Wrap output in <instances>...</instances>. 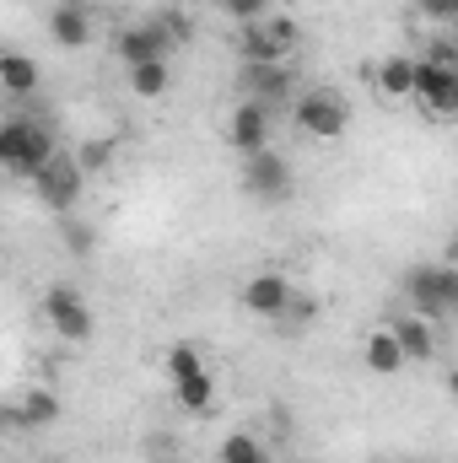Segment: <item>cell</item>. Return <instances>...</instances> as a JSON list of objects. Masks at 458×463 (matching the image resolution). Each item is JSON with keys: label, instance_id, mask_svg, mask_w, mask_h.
<instances>
[{"label": "cell", "instance_id": "obj_1", "mask_svg": "<svg viewBox=\"0 0 458 463\" xmlns=\"http://www.w3.org/2000/svg\"><path fill=\"white\" fill-rule=\"evenodd\" d=\"M54 156H60V146H54L49 124H38V118H27V114H11L0 124V162H5V173L38 178V167L54 162Z\"/></svg>", "mask_w": 458, "mask_h": 463}, {"label": "cell", "instance_id": "obj_2", "mask_svg": "<svg viewBox=\"0 0 458 463\" xmlns=\"http://www.w3.org/2000/svg\"><path fill=\"white\" fill-rule=\"evenodd\" d=\"M291 124L308 140H340L345 129H350V103H345L335 87H308L291 103Z\"/></svg>", "mask_w": 458, "mask_h": 463}, {"label": "cell", "instance_id": "obj_3", "mask_svg": "<svg viewBox=\"0 0 458 463\" xmlns=\"http://www.w3.org/2000/svg\"><path fill=\"white\" fill-rule=\"evenodd\" d=\"M405 297H410V313L448 318V313H458V269L453 264H415L405 275Z\"/></svg>", "mask_w": 458, "mask_h": 463}, {"label": "cell", "instance_id": "obj_4", "mask_svg": "<svg viewBox=\"0 0 458 463\" xmlns=\"http://www.w3.org/2000/svg\"><path fill=\"white\" fill-rule=\"evenodd\" d=\"M81 189H87V173H81V162L76 156H54V162H43L38 167V178H33V194L43 200V211H54V216H71L76 205H81Z\"/></svg>", "mask_w": 458, "mask_h": 463}, {"label": "cell", "instance_id": "obj_5", "mask_svg": "<svg viewBox=\"0 0 458 463\" xmlns=\"http://www.w3.org/2000/svg\"><path fill=\"white\" fill-rule=\"evenodd\" d=\"M297 43H302V27H297L291 16L270 11V16H259V22H248V27H243L237 54H243V60H291V49H297Z\"/></svg>", "mask_w": 458, "mask_h": 463}, {"label": "cell", "instance_id": "obj_6", "mask_svg": "<svg viewBox=\"0 0 458 463\" xmlns=\"http://www.w3.org/2000/svg\"><path fill=\"white\" fill-rule=\"evenodd\" d=\"M237 87H243V98H253L264 109H291L297 103V81H291L286 60H243Z\"/></svg>", "mask_w": 458, "mask_h": 463}, {"label": "cell", "instance_id": "obj_7", "mask_svg": "<svg viewBox=\"0 0 458 463\" xmlns=\"http://www.w3.org/2000/svg\"><path fill=\"white\" fill-rule=\"evenodd\" d=\"M243 194L259 205H286L291 200V162L270 146L259 156H243Z\"/></svg>", "mask_w": 458, "mask_h": 463}, {"label": "cell", "instance_id": "obj_8", "mask_svg": "<svg viewBox=\"0 0 458 463\" xmlns=\"http://www.w3.org/2000/svg\"><path fill=\"white\" fill-rule=\"evenodd\" d=\"M43 318H49V329L60 335V340H92V329H98V318H92V302L76 291V286H49L43 291Z\"/></svg>", "mask_w": 458, "mask_h": 463}, {"label": "cell", "instance_id": "obj_9", "mask_svg": "<svg viewBox=\"0 0 458 463\" xmlns=\"http://www.w3.org/2000/svg\"><path fill=\"white\" fill-rule=\"evenodd\" d=\"M415 103L426 118H458V71L415 60Z\"/></svg>", "mask_w": 458, "mask_h": 463}, {"label": "cell", "instance_id": "obj_10", "mask_svg": "<svg viewBox=\"0 0 458 463\" xmlns=\"http://www.w3.org/2000/svg\"><path fill=\"white\" fill-rule=\"evenodd\" d=\"M173 54H178V43H173V33H167L157 16H146V22H135V27L119 33V60H124V71H129V65H146V60H173Z\"/></svg>", "mask_w": 458, "mask_h": 463}, {"label": "cell", "instance_id": "obj_11", "mask_svg": "<svg viewBox=\"0 0 458 463\" xmlns=\"http://www.w3.org/2000/svg\"><path fill=\"white\" fill-rule=\"evenodd\" d=\"M291 302H297V291H291V280H286L281 269H259V275H248V286H243V307H248L253 318H286Z\"/></svg>", "mask_w": 458, "mask_h": 463}, {"label": "cell", "instance_id": "obj_12", "mask_svg": "<svg viewBox=\"0 0 458 463\" xmlns=\"http://www.w3.org/2000/svg\"><path fill=\"white\" fill-rule=\"evenodd\" d=\"M270 129H275V109H264L253 98H243L227 118V140L237 146V156H259L270 146Z\"/></svg>", "mask_w": 458, "mask_h": 463}, {"label": "cell", "instance_id": "obj_13", "mask_svg": "<svg viewBox=\"0 0 458 463\" xmlns=\"http://www.w3.org/2000/svg\"><path fill=\"white\" fill-rule=\"evenodd\" d=\"M92 33H98V22H92V5H87V0H60V5L49 11V38H54L60 49H87Z\"/></svg>", "mask_w": 458, "mask_h": 463}, {"label": "cell", "instance_id": "obj_14", "mask_svg": "<svg viewBox=\"0 0 458 463\" xmlns=\"http://www.w3.org/2000/svg\"><path fill=\"white\" fill-rule=\"evenodd\" d=\"M361 361H367V372H377V377H394V372L410 366V355H405V345H399L394 324H377V329L361 340Z\"/></svg>", "mask_w": 458, "mask_h": 463}, {"label": "cell", "instance_id": "obj_15", "mask_svg": "<svg viewBox=\"0 0 458 463\" xmlns=\"http://www.w3.org/2000/svg\"><path fill=\"white\" fill-rule=\"evenodd\" d=\"M377 92L394 103H415V54H388L377 65Z\"/></svg>", "mask_w": 458, "mask_h": 463}, {"label": "cell", "instance_id": "obj_16", "mask_svg": "<svg viewBox=\"0 0 458 463\" xmlns=\"http://www.w3.org/2000/svg\"><path fill=\"white\" fill-rule=\"evenodd\" d=\"M394 324V335H399V345L410 361H432L437 355V335H432V324L421 318V313H399V318H388Z\"/></svg>", "mask_w": 458, "mask_h": 463}, {"label": "cell", "instance_id": "obj_17", "mask_svg": "<svg viewBox=\"0 0 458 463\" xmlns=\"http://www.w3.org/2000/svg\"><path fill=\"white\" fill-rule=\"evenodd\" d=\"M0 87H5L11 98H33V92H38V65H33L22 49H5V54H0Z\"/></svg>", "mask_w": 458, "mask_h": 463}, {"label": "cell", "instance_id": "obj_18", "mask_svg": "<svg viewBox=\"0 0 458 463\" xmlns=\"http://www.w3.org/2000/svg\"><path fill=\"white\" fill-rule=\"evenodd\" d=\"M124 81H129V92H135V98H162V92L173 87V60H146V65H129V71H124Z\"/></svg>", "mask_w": 458, "mask_h": 463}, {"label": "cell", "instance_id": "obj_19", "mask_svg": "<svg viewBox=\"0 0 458 463\" xmlns=\"http://www.w3.org/2000/svg\"><path fill=\"white\" fill-rule=\"evenodd\" d=\"M173 399H178L184 415H211V410H216V377H211V372L184 377V383H173Z\"/></svg>", "mask_w": 458, "mask_h": 463}, {"label": "cell", "instance_id": "obj_20", "mask_svg": "<svg viewBox=\"0 0 458 463\" xmlns=\"http://www.w3.org/2000/svg\"><path fill=\"white\" fill-rule=\"evenodd\" d=\"M11 420L16 426H54L60 420V399L49 393V388H33V393H22V404H11Z\"/></svg>", "mask_w": 458, "mask_h": 463}, {"label": "cell", "instance_id": "obj_21", "mask_svg": "<svg viewBox=\"0 0 458 463\" xmlns=\"http://www.w3.org/2000/svg\"><path fill=\"white\" fill-rule=\"evenodd\" d=\"M216 463H270V448L253 431H232V437H222V448H216Z\"/></svg>", "mask_w": 458, "mask_h": 463}, {"label": "cell", "instance_id": "obj_22", "mask_svg": "<svg viewBox=\"0 0 458 463\" xmlns=\"http://www.w3.org/2000/svg\"><path fill=\"white\" fill-rule=\"evenodd\" d=\"M205 372V361H200V350L195 345H173L167 350V383H184V377H200Z\"/></svg>", "mask_w": 458, "mask_h": 463}, {"label": "cell", "instance_id": "obj_23", "mask_svg": "<svg viewBox=\"0 0 458 463\" xmlns=\"http://www.w3.org/2000/svg\"><path fill=\"white\" fill-rule=\"evenodd\" d=\"M76 162H81V173H87V178H92V173H103V167L114 162V140H109V135H98V140H87V146L76 151Z\"/></svg>", "mask_w": 458, "mask_h": 463}, {"label": "cell", "instance_id": "obj_24", "mask_svg": "<svg viewBox=\"0 0 458 463\" xmlns=\"http://www.w3.org/2000/svg\"><path fill=\"white\" fill-rule=\"evenodd\" d=\"M415 60H426V65H443V71H458V38H432Z\"/></svg>", "mask_w": 458, "mask_h": 463}, {"label": "cell", "instance_id": "obj_25", "mask_svg": "<svg viewBox=\"0 0 458 463\" xmlns=\"http://www.w3.org/2000/svg\"><path fill=\"white\" fill-rule=\"evenodd\" d=\"M270 11H275V0H227V16H237V27H248V22H259Z\"/></svg>", "mask_w": 458, "mask_h": 463}, {"label": "cell", "instance_id": "obj_26", "mask_svg": "<svg viewBox=\"0 0 458 463\" xmlns=\"http://www.w3.org/2000/svg\"><path fill=\"white\" fill-rule=\"evenodd\" d=\"M157 22H162V27L173 33V43H178V49H184V43L195 38V27H189V16H184V11H157Z\"/></svg>", "mask_w": 458, "mask_h": 463}, {"label": "cell", "instance_id": "obj_27", "mask_svg": "<svg viewBox=\"0 0 458 463\" xmlns=\"http://www.w3.org/2000/svg\"><path fill=\"white\" fill-rule=\"evenodd\" d=\"M415 16H426V22H453L458 0H415Z\"/></svg>", "mask_w": 458, "mask_h": 463}, {"label": "cell", "instance_id": "obj_28", "mask_svg": "<svg viewBox=\"0 0 458 463\" xmlns=\"http://www.w3.org/2000/svg\"><path fill=\"white\" fill-rule=\"evenodd\" d=\"M65 248H71V253H92V227L65 222Z\"/></svg>", "mask_w": 458, "mask_h": 463}, {"label": "cell", "instance_id": "obj_29", "mask_svg": "<svg viewBox=\"0 0 458 463\" xmlns=\"http://www.w3.org/2000/svg\"><path fill=\"white\" fill-rule=\"evenodd\" d=\"M448 399H453V404H458V366H453V372H448Z\"/></svg>", "mask_w": 458, "mask_h": 463}, {"label": "cell", "instance_id": "obj_30", "mask_svg": "<svg viewBox=\"0 0 458 463\" xmlns=\"http://www.w3.org/2000/svg\"><path fill=\"white\" fill-rule=\"evenodd\" d=\"M205 5H222V11H227V0H205Z\"/></svg>", "mask_w": 458, "mask_h": 463}, {"label": "cell", "instance_id": "obj_31", "mask_svg": "<svg viewBox=\"0 0 458 463\" xmlns=\"http://www.w3.org/2000/svg\"><path fill=\"white\" fill-rule=\"evenodd\" d=\"M453 22H458V16H453Z\"/></svg>", "mask_w": 458, "mask_h": 463}]
</instances>
